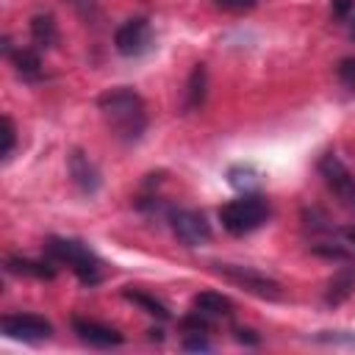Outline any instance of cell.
<instances>
[{"label":"cell","instance_id":"6da1fadb","mask_svg":"<svg viewBox=\"0 0 355 355\" xmlns=\"http://www.w3.org/2000/svg\"><path fill=\"white\" fill-rule=\"evenodd\" d=\"M97 108L105 119V125L111 128V133L125 141V144H133L144 136L147 130V105L141 100L139 92H133L130 86H114V89H105L100 97H97Z\"/></svg>","mask_w":355,"mask_h":355},{"label":"cell","instance_id":"7a4b0ae2","mask_svg":"<svg viewBox=\"0 0 355 355\" xmlns=\"http://www.w3.org/2000/svg\"><path fill=\"white\" fill-rule=\"evenodd\" d=\"M44 252H47L50 261L69 266L72 275H75L83 286H97V283L103 280V266H100L97 255H94L83 241L53 236V239L44 244Z\"/></svg>","mask_w":355,"mask_h":355},{"label":"cell","instance_id":"3957f363","mask_svg":"<svg viewBox=\"0 0 355 355\" xmlns=\"http://www.w3.org/2000/svg\"><path fill=\"white\" fill-rule=\"evenodd\" d=\"M269 219V202L261 194H241L219 208V222L230 236H247Z\"/></svg>","mask_w":355,"mask_h":355},{"label":"cell","instance_id":"277c9868","mask_svg":"<svg viewBox=\"0 0 355 355\" xmlns=\"http://www.w3.org/2000/svg\"><path fill=\"white\" fill-rule=\"evenodd\" d=\"M211 266L222 280L233 283L236 288H241L258 300H272V302L283 300V286L275 277H269L252 266H241V263H211Z\"/></svg>","mask_w":355,"mask_h":355},{"label":"cell","instance_id":"5b68a950","mask_svg":"<svg viewBox=\"0 0 355 355\" xmlns=\"http://www.w3.org/2000/svg\"><path fill=\"white\" fill-rule=\"evenodd\" d=\"M319 175L324 178V186L333 191V197L344 208L355 211V175L347 169V164L336 153H324L319 158Z\"/></svg>","mask_w":355,"mask_h":355},{"label":"cell","instance_id":"8992f818","mask_svg":"<svg viewBox=\"0 0 355 355\" xmlns=\"http://www.w3.org/2000/svg\"><path fill=\"white\" fill-rule=\"evenodd\" d=\"M169 227L186 247H202L211 241V222L202 211L194 208H172L169 211Z\"/></svg>","mask_w":355,"mask_h":355},{"label":"cell","instance_id":"52a82bcc","mask_svg":"<svg viewBox=\"0 0 355 355\" xmlns=\"http://www.w3.org/2000/svg\"><path fill=\"white\" fill-rule=\"evenodd\" d=\"M150 44H153V28L144 17H130L114 31V47L125 58H136L147 53Z\"/></svg>","mask_w":355,"mask_h":355},{"label":"cell","instance_id":"ba28073f","mask_svg":"<svg viewBox=\"0 0 355 355\" xmlns=\"http://www.w3.org/2000/svg\"><path fill=\"white\" fill-rule=\"evenodd\" d=\"M0 327L14 341H44L53 336V324L39 313H6Z\"/></svg>","mask_w":355,"mask_h":355},{"label":"cell","instance_id":"9c48e42d","mask_svg":"<svg viewBox=\"0 0 355 355\" xmlns=\"http://www.w3.org/2000/svg\"><path fill=\"white\" fill-rule=\"evenodd\" d=\"M67 166H69L72 183L78 186L80 194H89V197H92V194L100 191V183H103L100 169H97V164H94L83 150H72L69 158H67Z\"/></svg>","mask_w":355,"mask_h":355},{"label":"cell","instance_id":"30bf717a","mask_svg":"<svg viewBox=\"0 0 355 355\" xmlns=\"http://www.w3.org/2000/svg\"><path fill=\"white\" fill-rule=\"evenodd\" d=\"M72 330L80 341H86L89 347H100V349H108V347H119L122 344V333L116 327H108L103 322H94V319H83V316H75L72 319Z\"/></svg>","mask_w":355,"mask_h":355},{"label":"cell","instance_id":"8fae6325","mask_svg":"<svg viewBox=\"0 0 355 355\" xmlns=\"http://www.w3.org/2000/svg\"><path fill=\"white\" fill-rule=\"evenodd\" d=\"M355 294V261H344V266H338L330 280L324 283V305L327 308H338L344 305L349 297Z\"/></svg>","mask_w":355,"mask_h":355},{"label":"cell","instance_id":"7c38bea8","mask_svg":"<svg viewBox=\"0 0 355 355\" xmlns=\"http://www.w3.org/2000/svg\"><path fill=\"white\" fill-rule=\"evenodd\" d=\"M205 97H208V69H205V64H194V69L189 72L186 89H183V111L202 108Z\"/></svg>","mask_w":355,"mask_h":355},{"label":"cell","instance_id":"4fadbf2b","mask_svg":"<svg viewBox=\"0 0 355 355\" xmlns=\"http://www.w3.org/2000/svg\"><path fill=\"white\" fill-rule=\"evenodd\" d=\"M11 64H14V72H17L22 80H28V83H36V80L42 78V55H39V50H33V47H19V50H14V53H11Z\"/></svg>","mask_w":355,"mask_h":355},{"label":"cell","instance_id":"5bb4252c","mask_svg":"<svg viewBox=\"0 0 355 355\" xmlns=\"http://www.w3.org/2000/svg\"><path fill=\"white\" fill-rule=\"evenodd\" d=\"M191 305L197 311L208 313L211 319H216V316H233V300L225 297V294H219V291H200V294H194Z\"/></svg>","mask_w":355,"mask_h":355},{"label":"cell","instance_id":"9a60e30c","mask_svg":"<svg viewBox=\"0 0 355 355\" xmlns=\"http://www.w3.org/2000/svg\"><path fill=\"white\" fill-rule=\"evenodd\" d=\"M6 269H8L11 275H28V277H39V280H50V277H55V269H53V263H47V261L8 258V261H6Z\"/></svg>","mask_w":355,"mask_h":355},{"label":"cell","instance_id":"2e32d148","mask_svg":"<svg viewBox=\"0 0 355 355\" xmlns=\"http://www.w3.org/2000/svg\"><path fill=\"white\" fill-rule=\"evenodd\" d=\"M31 36L39 47H53L58 42V25L53 14H36L31 17Z\"/></svg>","mask_w":355,"mask_h":355},{"label":"cell","instance_id":"e0dca14e","mask_svg":"<svg viewBox=\"0 0 355 355\" xmlns=\"http://www.w3.org/2000/svg\"><path fill=\"white\" fill-rule=\"evenodd\" d=\"M125 300H130V302H136L139 308H144V313H150V316H155V319H169V308L161 302V300H155V297H150L147 291H125Z\"/></svg>","mask_w":355,"mask_h":355},{"label":"cell","instance_id":"ac0fdd59","mask_svg":"<svg viewBox=\"0 0 355 355\" xmlns=\"http://www.w3.org/2000/svg\"><path fill=\"white\" fill-rule=\"evenodd\" d=\"M227 178H230V183L236 186V189H241L244 194H250L252 189H258V175H255V169H250V166H233L230 172H227Z\"/></svg>","mask_w":355,"mask_h":355},{"label":"cell","instance_id":"d6986e66","mask_svg":"<svg viewBox=\"0 0 355 355\" xmlns=\"http://www.w3.org/2000/svg\"><path fill=\"white\" fill-rule=\"evenodd\" d=\"M14 147H17V125H14V119L8 114H3V153H0L3 161L11 158Z\"/></svg>","mask_w":355,"mask_h":355},{"label":"cell","instance_id":"ffe728a7","mask_svg":"<svg viewBox=\"0 0 355 355\" xmlns=\"http://www.w3.org/2000/svg\"><path fill=\"white\" fill-rule=\"evenodd\" d=\"M336 75H338V80H341V86L344 89H349L352 94H355V58H341L338 61V67H336Z\"/></svg>","mask_w":355,"mask_h":355},{"label":"cell","instance_id":"44dd1931","mask_svg":"<svg viewBox=\"0 0 355 355\" xmlns=\"http://www.w3.org/2000/svg\"><path fill=\"white\" fill-rule=\"evenodd\" d=\"M183 349H186V352H211L214 344H211L202 333H189V336L183 338Z\"/></svg>","mask_w":355,"mask_h":355},{"label":"cell","instance_id":"7402d4cb","mask_svg":"<svg viewBox=\"0 0 355 355\" xmlns=\"http://www.w3.org/2000/svg\"><path fill=\"white\" fill-rule=\"evenodd\" d=\"M216 8L222 11H230V14H241V11H250L258 6V0H214Z\"/></svg>","mask_w":355,"mask_h":355},{"label":"cell","instance_id":"603a6c76","mask_svg":"<svg viewBox=\"0 0 355 355\" xmlns=\"http://www.w3.org/2000/svg\"><path fill=\"white\" fill-rule=\"evenodd\" d=\"M330 8H333V17L349 19V14L355 11V0H330Z\"/></svg>","mask_w":355,"mask_h":355},{"label":"cell","instance_id":"cb8c5ba5","mask_svg":"<svg viewBox=\"0 0 355 355\" xmlns=\"http://www.w3.org/2000/svg\"><path fill=\"white\" fill-rule=\"evenodd\" d=\"M69 3H72V8H75L83 19H92V17H94V11H97L94 0H69Z\"/></svg>","mask_w":355,"mask_h":355},{"label":"cell","instance_id":"d4e9b609","mask_svg":"<svg viewBox=\"0 0 355 355\" xmlns=\"http://www.w3.org/2000/svg\"><path fill=\"white\" fill-rule=\"evenodd\" d=\"M236 333H239L236 338H239L241 344H258V336H252V330H236Z\"/></svg>","mask_w":355,"mask_h":355},{"label":"cell","instance_id":"484cf974","mask_svg":"<svg viewBox=\"0 0 355 355\" xmlns=\"http://www.w3.org/2000/svg\"><path fill=\"white\" fill-rule=\"evenodd\" d=\"M349 33H352V39H355V22H352V31H349Z\"/></svg>","mask_w":355,"mask_h":355}]
</instances>
